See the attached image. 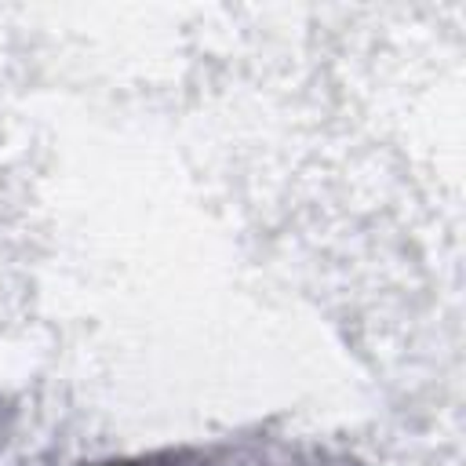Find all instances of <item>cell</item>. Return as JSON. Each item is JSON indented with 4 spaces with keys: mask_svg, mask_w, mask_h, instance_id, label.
<instances>
[{
    "mask_svg": "<svg viewBox=\"0 0 466 466\" xmlns=\"http://www.w3.org/2000/svg\"><path fill=\"white\" fill-rule=\"evenodd\" d=\"M84 466H328V462L284 441H208V444L157 448V451H138Z\"/></svg>",
    "mask_w": 466,
    "mask_h": 466,
    "instance_id": "obj_1",
    "label": "cell"
}]
</instances>
